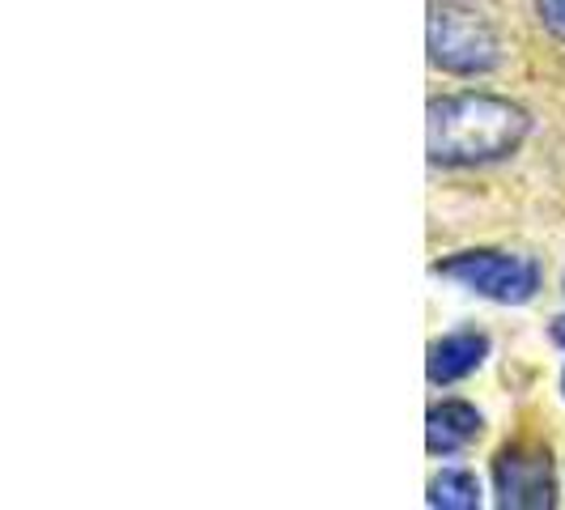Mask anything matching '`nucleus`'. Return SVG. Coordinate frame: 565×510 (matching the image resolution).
Returning <instances> with one entry per match:
<instances>
[{"label":"nucleus","mask_w":565,"mask_h":510,"mask_svg":"<svg viewBox=\"0 0 565 510\" xmlns=\"http://www.w3.org/2000/svg\"><path fill=\"white\" fill-rule=\"evenodd\" d=\"M562 289H565V277H562Z\"/></svg>","instance_id":"nucleus-10"},{"label":"nucleus","mask_w":565,"mask_h":510,"mask_svg":"<svg viewBox=\"0 0 565 510\" xmlns=\"http://www.w3.org/2000/svg\"><path fill=\"white\" fill-rule=\"evenodd\" d=\"M429 60L451 77H484L502 64V39L481 13L459 4L429 9Z\"/></svg>","instance_id":"nucleus-2"},{"label":"nucleus","mask_w":565,"mask_h":510,"mask_svg":"<svg viewBox=\"0 0 565 510\" xmlns=\"http://www.w3.org/2000/svg\"><path fill=\"white\" fill-rule=\"evenodd\" d=\"M562 387H565V379H562Z\"/></svg>","instance_id":"nucleus-11"},{"label":"nucleus","mask_w":565,"mask_h":510,"mask_svg":"<svg viewBox=\"0 0 565 510\" xmlns=\"http://www.w3.org/2000/svg\"><path fill=\"white\" fill-rule=\"evenodd\" d=\"M553 340H557V344H565V315H557V319H553Z\"/></svg>","instance_id":"nucleus-9"},{"label":"nucleus","mask_w":565,"mask_h":510,"mask_svg":"<svg viewBox=\"0 0 565 510\" xmlns=\"http://www.w3.org/2000/svg\"><path fill=\"white\" fill-rule=\"evenodd\" d=\"M429 507L443 510H477L481 507V481L463 468H443L429 481Z\"/></svg>","instance_id":"nucleus-7"},{"label":"nucleus","mask_w":565,"mask_h":510,"mask_svg":"<svg viewBox=\"0 0 565 510\" xmlns=\"http://www.w3.org/2000/svg\"><path fill=\"white\" fill-rule=\"evenodd\" d=\"M536 18L553 39L565 43V0H536Z\"/></svg>","instance_id":"nucleus-8"},{"label":"nucleus","mask_w":565,"mask_h":510,"mask_svg":"<svg viewBox=\"0 0 565 510\" xmlns=\"http://www.w3.org/2000/svg\"><path fill=\"white\" fill-rule=\"evenodd\" d=\"M493 489L498 507L507 510H548L557 507V481L548 451L536 447H510L493 459Z\"/></svg>","instance_id":"nucleus-4"},{"label":"nucleus","mask_w":565,"mask_h":510,"mask_svg":"<svg viewBox=\"0 0 565 510\" xmlns=\"http://www.w3.org/2000/svg\"><path fill=\"white\" fill-rule=\"evenodd\" d=\"M484 358H489V337H484V332H451V337L429 344L425 374H429V383L447 387V383L468 379L472 370H481Z\"/></svg>","instance_id":"nucleus-5"},{"label":"nucleus","mask_w":565,"mask_h":510,"mask_svg":"<svg viewBox=\"0 0 565 510\" xmlns=\"http://www.w3.org/2000/svg\"><path fill=\"white\" fill-rule=\"evenodd\" d=\"M481 413L472 408V404H463V400H443V404H434L429 408V417H425V447L434 455H455L463 451L477 434H481Z\"/></svg>","instance_id":"nucleus-6"},{"label":"nucleus","mask_w":565,"mask_h":510,"mask_svg":"<svg viewBox=\"0 0 565 510\" xmlns=\"http://www.w3.org/2000/svg\"><path fill=\"white\" fill-rule=\"evenodd\" d=\"M532 132V115L519 103L463 89L434 98L425 115V149L434 167H489L519 153Z\"/></svg>","instance_id":"nucleus-1"},{"label":"nucleus","mask_w":565,"mask_h":510,"mask_svg":"<svg viewBox=\"0 0 565 510\" xmlns=\"http://www.w3.org/2000/svg\"><path fill=\"white\" fill-rule=\"evenodd\" d=\"M434 273L481 294L489 302H502V307H523V302L536 298L540 289L536 259L510 252H459L451 259H443Z\"/></svg>","instance_id":"nucleus-3"}]
</instances>
